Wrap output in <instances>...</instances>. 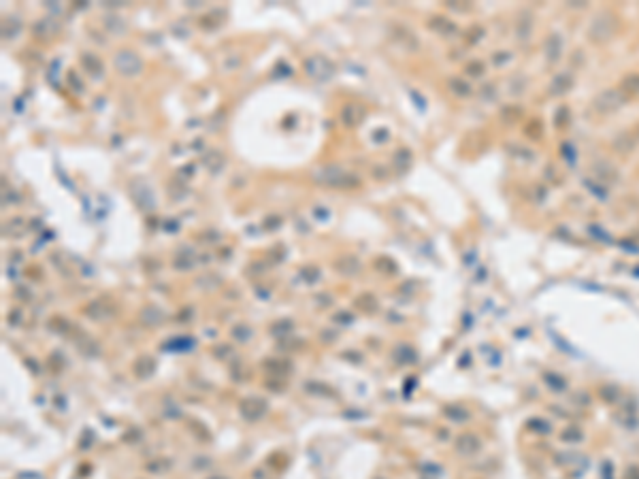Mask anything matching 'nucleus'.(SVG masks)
Listing matches in <instances>:
<instances>
[{"instance_id":"f8f14e48","label":"nucleus","mask_w":639,"mask_h":479,"mask_svg":"<svg viewBox=\"0 0 639 479\" xmlns=\"http://www.w3.org/2000/svg\"><path fill=\"white\" fill-rule=\"evenodd\" d=\"M19 30H21V21L17 19V17H6L4 21H2V34H4V38H15L19 34Z\"/></svg>"},{"instance_id":"9d476101","label":"nucleus","mask_w":639,"mask_h":479,"mask_svg":"<svg viewBox=\"0 0 639 479\" xmlns=\"http://www.w3.org/2000/svg\"><path fill=\"white\" fill-rule=\"evenodd\" d=\"M154 371H156V362L151 360L149 356H145V358H139V360L134 362V373H137L141 379L149 377V375L154 373Z\"/></svg>"},{"instance_id":"f257e3e1","label":"nucleus","mask_w":639,"mask_h":479,"mask_svg":"<svg viewBox=\"0 0 639 479\" xmlns=\"http://www.w3.org/2000/svg\"><path fill=\"white\" fill-rule=\"evenodd\" d=\"M314 181L320 183V186H326V188H337V190H356L360 188L362 179L358 177V173L345 169L341 164H326V166H320V169L314 171Z\"/></svg>"},{"instance_id":"0eeeda50","label":"nucleus","mask_w":639,"mask_h":479,"mask_svg":"<svg viewBox=\"0 0 639 479\" xmlns=\"http://www.w3.org/2000/svg\"><path fill=\"white\" fill-rule=\"evenodd\" d=\"M241 411L247 420H258L267 413V403H262L260 398H247L241 403Z\"/></svg>"},{"instance_id":"4468645a","label":"nucleus","mask_w":639,"mask_h":479,"mask_svg":"<svg viewBox=\"0 0 639 479\" xmlns=\"http://www.w3.org/2000/svg\"><path fill=\"white\" fill-rule=\"evenodd\" d=\"M9 226H6V233H9L11 237H19L23 230H26V224H23L19 218H15V220H11V222H6Z\"/></svg>"},{"instance_id":"39448f33","label":"nucleus","mask_w":639,"mask_h":479,"mask_svg":"<svg viewBox=\"0 0 639 479\" xmlns=\"http://www.w3.org/2000/svg\"><path fill=\"white\" fill-rule=\"evenodd\" d=\"M364 117H366V107L360 105V102H347V105L341 109V122L347 128L360 126L364 122Z\"/></svg>"},{"instance_id":"20e7f679","label":"nucleus","mask_w":639,"mask_h":479,"mask_svg":"<svg viewBox=\"0 0 639 479\" xmlns=\"http://www.w3.org/2000/svg\"><path fill=\"white\" fill-rule=\"evenodd\" d=\"M113 66L119 75L124 77H137L143 70V60L139 58L137 51L132 49H119L113 58Z\"/></svg>"},{"instance_id":"6e6552de","label":"nucleus","mask_w":639,"mask_h":479,"mask_svg":"<svg viewBox=\"0 0 639 479\" xmlns=\"http://www.w3.org/2000/svg\"><path fill=\"white\" fill-rule=\"evenodd\" d=\"M32 32H34L36 38H51L55 32H58V23H55L51 17L38 19L34 26H32Z\"/></svg>"},{"instance_id":"f03ea898","label":"nucleus","mask_w":639,"mask_h":479,"mask_svg":"<svg viewBox=\"0 0 639 479\" xmlns=\"http://www.w3.org/2000/svg\"><path fill=\"white\" fill-rule=\"evenodd\" d=\"M303 70L305 75L316 79V81H328V79L334 75V64L326 58L322 53H314L303 62Z\"/></svg>"},{"instance_id":"dca6fc26","label":"nucleus","mask_w":639,"mask_h":479,"mask_svg":"<svg viewBox=\"0 0 639 479\" xmlns=\"http://www.w3.org/2000/svg\"><path fill=\"white\" fill-rule=\"evenodd\" d=\"M279 222H282L279 218H269V220H267V228H277Z\"/></svg>"},{"instance_id":"ddd939ff","label":"nucleus","mask_w":639,"mask_h":479,"mask_svg":"<svg viewBox=\"0 0 639 479\" xmlns=\"http://www.w3.org/2000/svg\"><path fill=\"white\" fill-rule=\"evenodd\" d=\"M205 164H207V169H209L211 173H218L222 166H224V156L220 154V151L207 154V156H205Z\"/></svg>"},{"instance_id":"423d86ee","label":"nucleus","mask_w":639,"mask_h":479,"mask_svg":"<svg viewBox=\"0 0 639 479\" xmlns=\"http://www.w3.org/2000/svg\"><path fill=\"white\" fill-rule=\"evenodd\" d=\"M79 62H81V66L87 70V75H92L94 79H100L102 75H105V64H102V60L96 53L83 51L81 55H79Z\"/></svg>"},{"instance_id":"9b49d317","label":"nucleus","mask_w":639,"mask_h":479,"mask_svg":"<svg viewBox=\"0 0 639 479\" xmlns=\"http://www.w3.org/2000/svg\"><path fill=\"white\" fill-rule=\"evenodd\" d=\"M105 28L111 32V34H124L126 32V21L117 15H107L105 17Z\"/></svg>"},{"instance_id":"1a4fd4ad","label":"nucleus","mask_w":639,"mask_h":479,"mask_svg":"<svg viewBox=\"0 0 639 479\" xmlns=\"http://www.w3.org/2000/svg\"><path fill=\"white\" fill-rule=\"evenodd\" d=\"M334 268L343 275H356L358 270H360V262H358L354 255H343V258L334 262Z\"/></svg>"},{"instance_id":"7ed1b4c3","label":"nucleus","mask_w":639,"mask_h":479,"mask_svg":"<svg viewBox=\"0 0 639 479\" xmlns=\"http://www.w3.org/2000/svg\"><path fill=\"white\" fill-rule=\"evenodd\" d=\"M128 192H130L134 205L143 211H154L156 209V194L154 190L149 188V183L141 177H134L128 183Z\"/></svg>"},{"instance_id":"2eb2a0df","label":"nucleus","mask_w":639,"mask_h":479,"mask_svg":"<svg viewBox=\"0 0 639 479\" xmlns=\"http://www.w3.org/2000/svg\"><path fill=\"white\" fill-rule=\"evenodd\" d=\"M68 81L73 83V90L83 92V85H81V81H79V79H75V73H68Z\"/></svg>"}]
</instances>
